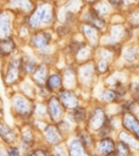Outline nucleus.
<instances>
[{
    "label": "nucleus",
    "mask_w": 139,
    "mask_h": 156,
    "mask_svg": "<svg viewBox=\"0 0 139 156\" xmlns=\"http://www.w3.org/2000/svg\"><path fill=\"white\" fill-rule=\"evenodd\" d=\"M107 117H109V112L106 108H104L102 106L94 107L87 119V129L89 132L96 134L105 124Z\"/></svg>",
    "instance_id": "obj_1"
},
{
    "label": "nucleus",
    "mask_w": 139,
    "mask_h": 156,
    "mask_svg": "<svg viewBox=\"0 0 139 156\" xmlns=\"http://www.w3.org/2000/svg\"><path fill=\"white\" fill-rule=\"evenodd\" d=\"M116 136H106V138H96L95 147L93 152L99 156H109L115 152L116 149Z\"/></svg>",
    "instance_id": "obj_2"
},
{
    "label": "nucleus",
    "mask_w": 139,
    "mask_h": 156,
    "mask_svg": "<svg viewBox=\"0 0 139 156\" xmlns=\"http://www.w3.org/2000/svg\"><path fill=\"white\" fill-rule=\"evenodd\" d=\"M52 20V10L50 6H40L30 17L29 24L32 27H39L41 23H49Z\"/></svg>",
    "instance_id": "obj_3"
},
{
    "label": "nucleus",
    "mask_w": 139,
    "mask_h": 156,
    "mask_svg": "<svg viewBox=\"0 0 139 156\" xmlns=\"http://www.w3.org/2000/svg\"><path fill=\"white\" fill-rule=\"evenodd\" d=\"M116 139L117 140H121L123 143H126L130 149L132 151L134 152V155H139V140L129 132L124 130V129H121L116 133Z\"/></svg>",
    "instance_id": "obj_4"
},
{
    "label": "nucleus",
    "mask_w": 139,
    "mask_h": 156,
    "mask_svg": "<svg viewBox=\"0 0 139 156\" xmlns=\"http://www.w3.org/2000/svg\"><path fill=\"white\" fill-rule=\"evenodd\" d=\"M68 155L70 156H90L91 151H89L78 138H74L68 144Z\"/></svg>",
    "instance_id": "obj_5"
},
{
    "label": "nucleus",
    "mask_w": 139,
    "mask_h": 156,
    "mask_svg": "<svg viewBox=\"0 0 139 156\" xmlns=\"http://www.w3.org/2000/svg\"><path fill=\"white\" fill-rule=\"evenodd\" d=\"M82 28H83V34L87 38L88 43L91 46H96L99 44V41H100V32L96 28H94L93 26L87 24V23Z\"/></svg>",
    "instance_id": "obj_6"
},
{
    "label": "nucleus",
    "mask_w": 139,
    "mask_h": 156,
    "mask_svg": "<svg viewBox=\"0 0 139 156\" xmlns=\"http://www.w3.org/2000/svg\"><path fill=\"white\" fill-rule=\"evenodd\" d=\"M95 73H96L95 65L93 62H87L84 66H82V68L79 71V78L84 84H89L94 79Z\"/></svg>",
    "instance_id": "obj_7"
},
{
    "label": "nucleus",
    "mask_w": 139,
    "mask_h": 156,
    "mask_svg": "<svg viewBox=\"0 0 139 156\" xmlns=\"http://www.w3.org/2000/svg\"><path fill=\"white\" fill-rule=\"evenodd\" d=\"M46 112L49 113V116L51 117V119L57 121L60 118V116L62 115V107H61V104H60V101H59L57 98H50L49 99Z\"/></svg>",
    "instance_id": "obj_8"
},
{
    "label": "nucleus",
    "mask_w": 139,
    "mask_h": 156,
    "mask_svg": "<svg viewBox=\"0 0 139 156\" xmlns=\"http://www.w3.org/2000/svg\"><path fill=\"white\" fill-rule=\"evenodd\" d=\"M13 106H15V110L17 111V113L21 115V116H27L32 111V107H30L29 101L26 100L22 96H16L13 99Z\"/></svg>",
    "instance_id": "obj_9"
},
{
    "label": "nucleus",
    "mask_w": 139,
    "mask_h": 156,
    "mask_svg": "<svg viewBox=\"0 0 139 156\" xmlns=\"http://www.w3.org/2000/svg\"><path fill=\"white\" fill-rule=\"evenodd\" d=\"M121 55H122L123 60H124L127 63L133 65V63L137 62V60H138V57H139V46H137V45H130V46H128V48H126V49L122 48Z\"/></svg>",
    "instance_id": "obj_10"
},
{
    "label": "nucleus",
    "mask_w": 139,
    "mask_h": 156,
    "mask_svg": "<svg viewBox=\"0 0 139 156\" xmlns=\"http://www.w3.org/2000/svg\"><path fill=\"white\" fill-rule=\"evenodd\" d=\"M60 100L62 102V105L67 108H76L78 107V98L76 94H73L72 91H68V90H65L60 94Z\"/></svg>",
    "instance_id": "obj_11"
},
{
    "label": "nucleus",
    "mask_w": 139,
    "mask_h": 156,
    "mask_svg": "<svg viewBox=\"0 0 139 156\" xmlns=\"http://www.w3.org/2000/svg\"><path fill=\"white\" fill-rule=\"evenodd\" d=\"M100 100L104 104H119L122 101V99L118 96V94L113 89H111V88H105L101 91Z\"/></svg>",
    "instance_id": "obj_12"
},
{
    "label": "nucleus",
    "mask_w": 139,
    "mask_h": 156,
    "mask_svg": "<svg viewBox=\"0 0 139 156\" xmlns=\"http://www.w3.org/2000/svg\"><path fill=\"white\" fill-rule=\"evenodd\" d=\"M50 41V34L48 32H40L38 34H35L32 39V43L35 48L38 49H43L45 48Z\"/></svg>",
    "instance_id": "obj_13"
},
{
    "label": "nucleus",
    "mask_w": 139,
    "mask_h": 156,
    "mask_svg": "<svg viewBox=\"0 0 139 156\" xmlns=\"http://www.w3.org/2000/svg\"><path fill=\"white\" fill-rule=\"evenodd\" d=\"M45 136H46V140H48L49 144H57L61 140L60 132L54 126H46V128H45Z\"/></svg>",
    "instance_id": "obj_14"
},
{
    "label": "nucleus",
    "mask_w": 139,
    "mask_h": 156,
    "mask_svg": "<svg viewBox=\"0 0 139 156\" xmlns=\"http://www.w3.org/2000/svg\"><path fill=\"white\" fill-rule=\"evenodd\" d=\"M117 140V139H116ZM115 154L116 156H135L134 152L132 151V149L123 141L117 140L116 141V149H115Z\"/></svg>",
    "instance_id": "obj_15"
},
{
    "label": "nucleus",
    "mask_w": 139,
    "mask_h": 156,
    "mask_svg": "<svg viewBox=\"0 0 139 156\" xmlns=\"http://www.w3.org/2000/svg\"><path fill=\"white\" fill-rule=\"evenodd\" d=\"M15 49V43L12 39L6 38V39H1L0 40V54L6 56L12 52V50Z\"/></svg>",
    "instance_id": "obj_16"
},
{
    "label": "nucleus",
    "mask_w": 139,
    "mask_h": 156,
    "mask_svg": "<svg viewBox=\"0 0 139 156\" xmlns=\"http://www.w3.org/2000/svg\"><path fill=\"white\" fill-rule=\"evenodd\" d=\"M10 33V18L6 13L0 15V37H6Z\"/></svg>",
    "instance_id": "obj_17"
},
{
    "label": "nucleus",
    "mask_w": 139,
    "mask_h": 156,
    "mask_svg": "<svg viewBox=\"0 0 139 156\" xmlns=\"http://www.w3.org/2000/svg\"><path fill=\"white\" fill-rule=\"evenodd\" d=\"M0 135L7 143H11V141L15 140V133H13V130L11 128H9L7 126H5V124H1L0 126Z\"/></svg>",
    "instance_id": "obj_18"
},
{
    "label": "nucleus",
    "mask_w": 139,
    "mask_h": 156,
    "mask_svg": "<svg viewBox=\"0 0 139 156\" xmlns=\"http://www.w3.org/2000/svg\"><path fill=\"white\" fill-rule=\"evenodd\" d=\"M94 11H95L101 18H104L106 15L110 13V5H109V2H106V1H99V2L96 4V6H95Z\"/></svg>",
    "instance_id": "obj_19"
},
{
    "label": "nucleus",
    "mask_w": 139,
    "mask_h": 156,
    "mask_svg": "<svg viewBox=\"0 0 139 156\" xmlns=\"http://www.w3.org/2000/svg\"><path fill=\"white\" fill-rule=\"evenodd\" d=\"M110 63L111 62H109V61L98 58L96 62H95V71H96V73L98 74H106L110 71Z\"/></svg>",
    "instance_id": "obj_20"
},
{
    "label": "nucleus",
    "mask_w": 139,
    "mask_h": 156,
    "mask_svg": "<svg viewBox=\"0 0 139 156\" xmlns=\"http://www.w3.org/2000/svg\"><path fill=\"white\" fill-rule=\"evenodd\" d=\"M33 78H34L35 82H38V84H44L45 83V78H46V68L44 66L37 67L35 71H34Z\"/></svg>",
    "instance_id": "obj_21"
},
{
    "label": "nucleus",
    "mask_w": 139,
    "mask_h": 156,
    "mask_svg": "<svg viewBox=\"0 0 139 156\" xmlns=\"http://www.w3.org/2000/svg\"><path fill=\"white\" fill-rule=\"evenodd\" d=\"M61 83H62V79H61V77H60L59 74H51V76L46 79V87H48L50 90L60 88Z\"/></svg>",
    "instance_id": "obj_22"
},
{
    "label": "nucleus",
    "mask_w": 139,
    "mask_h": 156,
    "mask_svg": "<svg viewBox=\"0 0 139 156\" xmlns=\"http://www.w3.org/2000/svg\"><path fill=\"white\" fill-rule=\"evenodd\" d=\"M73 118H74L76 122H83V121H85L87 119V111H85V108L84 107H80V106L73 108Z\"/></svg>",
    "instance_id": "obj_23"
},
{
    "label": "nucleus",
    "mask_w": 139,
    "mask_h": 156,
    "mask_svg": "<svg viewBox=\"0 0 139 156\" xmlns=\"http://www.w3.org/2000/svg\"><path fill=\"white\" fill-rule=\"evenodd\" d=\"M12 6H16L23 11H29L32 9V2L29 0H13Z\"/></svg>",
    "instance_id": "obj_24"
},
{
    "label": "nucleus",
    "mask_w": 139,
    "mask_h": 156,
    "mask_svg": "<svg viewBox=\"0 0 139 156\" xmlns=\"http://www.w3.org/2000/svg\"><path fill=\"white\" fill-rule=\"evenodd\" d=\"M65 83L68 88H71L72 85H74L76 83V72L72 69H67L65 73Z\"/></svg>",
    "instance_id": "obj_25"
},
{
    "label": "nucleus",
    "mask_w": 139,
    "mask_h": 156,
    "mask_svg": "<svg viewBox=\"0 0 139 156\" xmlns=\"http://www.w3.org/2000/svg\"><path fill=\"white\" fill-rule=\"evenodd\" d=\"M90 56V49L84 44L83 48L77 52V57L79 60H88V57Z\"/></svg>",
    "instance_id": "obj_26"
},
{
    "label": "nucleus",
    "mask_w": 139,
    "mask_h": 156,
    "mask_svg": "<svg viewBox=\"0 0 139 156\" xmlns=\"http://www.w3.org/2000/svg\"><path fill=\"white\" fill-rule=\"evenodd\" d=\"M80 6H82V4L79 0H71L67 4L66 9H67V12H74V11H78L80 9Z\"/></svg>",
    "instance_id": "obj_27"
},
{
    "label": "nucleus",
    "mask_w": 139,
    "mask_h": 156,
    "mask_svg": "<svg viewBox=\"0 0 139 156\" xmlns=\"http://www.w3.org/2000/svg\"><path fill=\"white\" fill-rule=\"evenodd\" d=\"M128 20H129V24L132 28L139 27V11H133Z\"/></svg>",
    "instance_id": "obj_28"
},
{
    "label": "nucleus",
    "mask_w": 139,
    "mask_h": 156,
    "mask_svg": "<svg viewBox=\"0 0 139 156\" xmlns=\"http://www.w3.org/2000/svg\"><path fill=\"white\" fill-rule=\"evenodd\" d=\"M29 156H51V155H50V154L48 152V150H45V149H37V150H34L33 152H30Z\"/></svg>",
    "instance_id": "obj_29"
},
{
    "label": "nucleus",
    "mask_w": 139,
    "mask_h": 156,
    "mask_svg": "<svg viewBox=\"0 0 139 156\" xmlns=\"http://www.w3.org/2000/svg\"><path fill=\"white\" fill-rule=\"evenodd\" d=\"M7 155L9 156H21V152H20V150L17 147L11 146V147L7 149Z\"/></svg>",
    "instance_id": "obj_30"
},
{
    "label": "nucleus",
    "mask_w": 139,
    "mask_h": 156,
    "mask_svg": "<svg viewBox=\"0 0 139 156\" xmlns=\"http://www.w3.org/2000/svg\"><path fill=\"white\" fill-rule=\"evenodd\" d=\"M107 2L112 6H116V7H119L122 4H123V0H107Z\"/></svg>",
    "instance_id": "obj_31"
},
{
    "label": "nucleus",
    "mask_w": 139,
    "mask_h": 156,
    "mask_svg": "<svg viewBox=\"0 0 139 156\" xmlns=\"http://www.w3.org/2000/svg\"><path fill=\"white\" fill-rule=\"evenodd\" d=\"M134 115H135V117H137V119L139 121V108H138V111H137V112H135Z\"/></svg>",
    "instance_id": "obj_32"
},
{
    "label": "nucleus",
    "mask_w": 139,
    "mask_h": 156,
    "mask_svg": "<svg viewBox=\"0 0 139 156\" xmlns=\"http://www.w3.org/2000/svg\"><path fill=\"white\" fill-rule=\"evenodd\" d=\"M88 2H99V0H87Z\"/></svg>",
    "instance_id": "obj_33"
},
{
    "label": "nucleus",
    "mask_w": 139,
    "mask_h": 156,
    "mask_svg": "<svg viewBox=\"0 0 139 156\" xmlns=\"http://www.w3.org/2000/svg\"><path fill=\"white\" fill-rule=\"evenodd\" d=\"M137 156H139V155H137Z\"/></svg>",
    "instance_id": "obj_34"
}]
</instances>
